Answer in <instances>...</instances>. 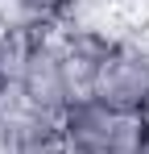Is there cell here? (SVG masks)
<instances>
[{
	"instance_id": "obj_5",
	"label": "cell",
	"mask_w": 149,
	"mask_h": 154,
	"mask_svg": "<svg viewBox=\"0 0 149 154\" xmlns=\"http://www.w3.org/2000/svg\"><path fill=\"white\" fill-rule=\"evenodd\" d=\"M137 154H149V121H141V146H137Z\"/></svg>"
},
{
	"instance_id": "obj_1",
	"label": "cell",
	"mask_w": 149,
	"mask_h": 154,
	"mask_svg": "<svg viewBox=\"0 0 149 154\" xmlns=\"http://www.w3.org/2000/svg\"><path fill=\"white\" fill-rule=\"evenodd\" d=\"M58 133L66 154H137L141 146V117L116 112L95 96L71 100L58 117Z\"/></svg>"
},
{
	"instance_id": "obj_7",
	"label": "cell",
	"mask_w": 149,
	"mask_h": 154,
	"mask_svg": "<svg viewBox=\"0 0 149 154\" xmlns=\"http://www.w3.org/2000/svg\"><path fill=\"white\" fill-rule=\"evenodd\" d=\"M4 4H8V0H0V8H4Z\"/></svg>"
},
{
	"instance_id": "obj_4",
	"label": "cell",
	"mask_w": 149,
	"mask_h": 154,
	"mask_svg": "<svg viewBox=\"0 0 149 154\" xmlns=\"http://www.w3.org/2000/svg\"><path fill=\"white\" fill-rule=\"evenodd\" d=\"M4 50H8V21H4V13H0V58H4Z\"/></svg>"
},
{
	"instance_id": "obj_3",
	"label": "cell",
	"mask_w": 149,
	"mask_h": 154,
	"mask_svg": "<svg viewBox=\"0 0 149 154\" xmlns=\"http://www.w3.org/2000/svg\"><path fill=\"white\" fill-rule=\"evenodd\" d=\"M13 83L21 88V96L33 104L42 117H54V121H58V117L66 112V104H71L74 96H71V83H66L58 33H33V29H29L25 50H21V67H17Z\"/></svg>"
},
{
	"instance_id": "obj_2",
	"label": "cell",
	"mask_w": 149,
	"mask_h": 154,
	"mask_svg": "<svg viewBox=\"0 0 149 154\" xmlns=\"http://www.w3.org/2000/svg\"><path fill=\"white\" fill-rule=\"evenodd\" d=\"M91 96L116 112H133L141 117L149 104V50L141 33H116L112 46L99 63V75Z\"/></svg>"
},
{
	"instance_id": "obj_6",
	"label": "cell",
	"mask_w": 149,
	"mask_h": 154,
	"mask_svg": "<svg viewBox=\"0 0 149 154\" xmlns=\"http://www.w3.org/2000/svg\"><path fill=\"white\" fill-rule=\"evenodd\" d=\"M141 42H145V50H149V21H145V33H141Z\"/></svg>"
}]
</instances>
